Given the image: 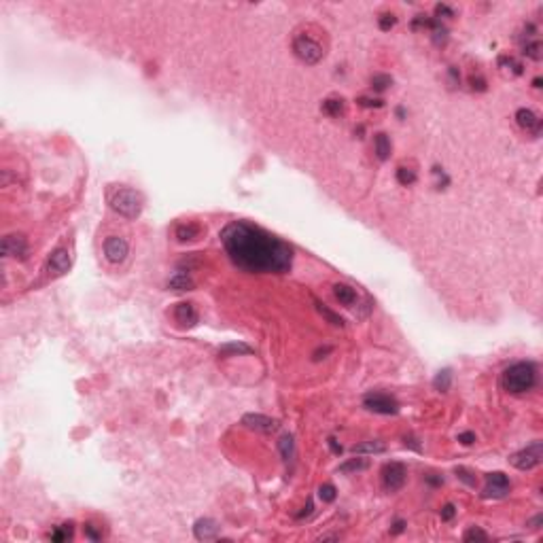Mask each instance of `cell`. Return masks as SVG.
Listing matches in <instances>:
<instances>
[{
	"label": "cell",
	"instance_id": "cell-4",
	"mask_svg": "<svg viewBox=\"0 0 543 543\" xmlns=\"http://www.w3.org/2000/svg\"><path fill=\"white\" fill-rule=\"evenodd\" d=\"M293 51H295V55L301 59V62H304V64H310V66L318 64L321 59L325 57L323 45H321L318 41L312 39V36H308V34H299V36H295V41H293Z\"/></svg>",
	"mask_w": 543,
	"mask_h": 543
},
{
	"label": "cell",
	"instance_id": "cell-24",
	"mask_svg": "<svg viewBox=\"0 0 543 543\" xmlns=\"http://www.w3.org/2000/svg\"><path fill=\"white\" fill-rule=\"evenodd\" d=\"M323 113H327L329 117H340L344 113V100L342 98H329L323 102Z\"/></svg>",
	"mask_w": 543,
	"mask_h": 543
},
{
	"label": "cell",
	"instance_id": "cell-43",
	"mask_svg": "<svg viewBox=\"0 0 543 543\" xmlns=\"http://www.w3.org/2000/svg\"><path fill=\"white\" fill-rule=\"evenodd\" d=\"M425 480L429 482L431 486H441V484H443V477H441V475H435V473H429V475H425Z\"/></svg>",
	"mask_w": 543,
	"mask_h": 543
},
{
	"label": "cell",
	"instance_id": "cell-35",
	"mask_svg": "<svg viewBox=\"0 0 543 543\" xmlns=\"http://www.w3.org/2000/svg\"><path fill=\"white\" fill-rule=\"evenodd\" d=\"M395 23H397V17L393 15V13H384V15H380V19H378V26H380V30H391V28H395Z\"/></svg>",
	"mask_w": 543,
	"mask_h": 543
},
{
	"label": "cell",
	"instance_id": "cell-40",
	"mask_svg": "<svg viewBox=\"0 0 543 543\" xmlns=\"http://www.w3.org/2000/svg\"><path fill=\"white\" fill-rule=\"evenodd\" d=\"M435 15L437 17H454V9H450L448 5H437L435 7Z\"/></svg>",
	"mask_w": 543,
	"mask_h": 543
},
{
	"label": "cell",
	"instance_id": "cell-38",
	"mask_svg": "<svg viewBox=\"0 0 543 543\" xmlns=\"http://www.w3.org/2000/svg\"><path fill=\"white\" fill-rule=\"evenodd\" d=\"M439 516H441V520H443V522H450V520H452V518L456 516V507H454V505H452V503H448V505H443V507H441V514H439Z\"/></svg>",
	"mask_w": 543,
	"mask_h": 543
},
{
	"label": "cell",
	"instance_id": "cell-22",
	"mask_svg": "<svg viewBox=\"0 0 543 543\" xmlns=\"http://www.w3.org/2000/svg\"><path fill=\"white\" fill-rule=\"evenodd\" d=\"M314 306H316V310L321 312V314H323L325 318H327V323L335 325V327H344V325H346V323H344V318H342L340 314H335L333 310H329L327 306L323 304V301H314Z\"/></svg>",
	"mask_w": 543,
	"mask_h": 543
},
{
	"label": "cell",
	"instance_id": "cell-16",
	"mask_svg": "<svg viewBox=\"0 0 543 543\" xmlns=\"http://www.w3.org/2000/svg\"><path fill=\"white\" fill-rule=\"evenodd\" d=\"M202 225H198V223H180V225H176V229H174V236H176V240L178 242H196V240L202 236Z\"/></svg>",
	"mask_w": 543,
	"mask_h": 543
},
{
	"label": "cell",
	"instance_id": "cell-34",
	"mask_svg": "<svg viewBox=\"0 0 543 543\" xmlns=\"http://www.w3.org/2000/svg\"><path fill=\"white\" fill-rule=\"evenodd\" d=\"M454 473H456L458 480H463L467 486H475V475H473L471 471H469V469H465V467H456V471H454Z\"/></svg>",
	"mask_w": 543,
	"mask_h": 543
},
{
	"label": "cell",
	"instance_id": "cell-6",
	"mask_svg": "<svg viewBox=\"0 0 543 543\" xmlns=\"http://www.w3.org/2000/svg\"><path fill=\"white\" fill-rule=\"evenodd\" d=\"M363 405L369 409V412H373V414H384V416L399 412V403H397V401L393 399V397H391V395H386V393H369V395H365Z\"/></svg>",
	"mask_w": 543,
	"mask_h": 543
},
{
	"label": "cell",
	"instance_id": "cell-21",
	"mask_svg": "<svg viewBox=\"0 0 543 543\" xmlns=\"http://www.w3.org/2000/svg\"><path fill=\"white\" fill-rule=\"evenodd\" d=\"M433 386H435V391L439 393H445V391H450V386H452V369H441L435 380H433Z\"/></svg>",
	"mask_w": 543,
	"mask_h": 543
},
{
	"label": "cell",
	"instance_id": "cell-45",
	"mask_svg": "<svg viewBox=\"0 0 543 543\" xmlns=\"http://www.w3.org/2000/svg\"><path fill=\"white\" fill-rule=\"evenodd\" d=\"M403 528H405V522L403 520H397L395 524H393V528H391V533L393 535H399V533H403Z\"/></svg>",
	"mask_w": 543,
	"mask_h": 543
},
{
	"label": "cell",
	"instance_id": "cell-18",
	"mask_svg": "<svg viewBox=\"0 0 543 543\" xmlns=\"http://www.w3.org/2000/svg\"><path fill=\"white\" fill-rule=\"evenodd\" d=\"M168 289H172V291H191L193 289V278L187 276L185 272H178L174 274L170 280H168Z\"/></svg>",
	"mask_w": 543,
	"mask_h": 543
},
{
	"label": "cell",
	"instance_id": "cell-51",
	"mask_svg": "<svg viewBox=\"0 0 543 543\" xmlns=\"http://www.w3.org/2000/svg\"><path fill=\"white\" fill-rule=\"evenodd\" d=\"M533 87H541V79H539V77L533 81Z\"/></svg>",
	"mask_w": 543,
	"mask_h": 543
},
{
	"label": "cell",
	"instance_id": "cell-7",
	"mask_svg": "<svg viewBox=\"0 0 543 543\" xmlns=\"http://www.w3.org/2000/svg\"><path fill=\"white\" fill-rule=\"evenodd\" d=\"M509 477L501 473V471H494V473H488L486 475V488L482 492V497L484 499H503L509 494Z\"/></svg>",
	"mask_w": 543,
	"mask_h": 543
},
{
	"label": "cell",
	"instance_id": "cell-2",
	"mask_svg": "<svg viewBox=\"0 0 543 543\" xmlns=\"http://www.w3.org/2000/svg\"><path fill=\"white\" fill-rule=\"evenodd\" d=\"M537 384V367L530 361H518V363L509 365L501 373V386L503 391L512 395H522L530 391Z\"/></svg>",
	"mask_w": 543,
	"mask_h": 543
},
{
	"label": "cell",
	"instance_id": "cell-44",
	"mask_svg": "<svg viewBox=\"0 0 543 543\" xmlns=\"http://www.w3.org/2000/svg\"><path fill=\"white\" fill-rule=\"evenodd\" d=\"M329 353H331V346H325V348H318V350L314 353V357H312V359H314V361H321V359H325V357H327Z\"/></svg>",
	"mask_w": 543,
	"mask_h": 543
},
{
	"label": "cell",
	"instance_id": "cell-39",
	"mask_svg": "<svg viewBox=\"0 0 543 543\" xmlns=\"http://www.w3.org/2000/svg\"><path fill=\"white\" fill-rule=\"evenodd\" d=\"M359 104L365 106V108H380L384 102L378 100V98H359Z\"/></svg>",
	"mask_w": 543,
	"mask_h": 543
},
{
	"label": "cell",
	"instance_id": "cell-29",
	"mask_svg": "<svg viewBox=\"0 0 543 543\" xmlns=\"http://www.w3.org/2000/svg\"><path fill=\"white\" fill-rule=\"evenodd\" d=\"M397 180H399V185L409 187V185L416 183V172L409 170V168H399V170H397Z\"/></svg>",
	"mask_w": 543,
	"mask_h": 543
},
{
	"label": "cell",
	"instance_id": "cell-20",
	"mask_svg": "<svg viewBox=\"0 0 543 543\" xmlns=\"http://www.w3.org/2000/svg\"><path fill=\"white\" fill-rule=\"evenodd\" d=\"M373 147H376V155H378V159H389V155H391V140L386 134H376V138H373Z\"/></svg>",
	"mask_w": 543,
	"mask_h": 543
},
{
	"label": "cell",
	"instance_id": "cell-50",
	"mask_svg": "<svg viewBox=\"0 0 543 543\" xmlns=\"http://www.w3.org/2000/svg\"><path fill=\"white\" fill-rule=\"evenodd\" d=\"M397 117H399V119L405 117V111H403V108H397Z\"/></svg>",
	"mask_w": 543,
	"mask_h": 543
},
{
	"label": "cell",
	"instance_id": "cell-32",
	"mask_svg": "<svg viewBox=\"0 0 543 543\" xmlns=\"http://www.w3.org/2000/svg\"><path fill=\"white\" fill-rule=\"evenodd\" d=\"M363 469H367V461H363V458H353V461H348L340 467V471L348 473V471H363Z\"/></svg>",
	"mask_w": 543,
	"mask_h": 543
},
{
	"label": "cell",
	"instance_id": "cell-37",
	"mask_svg": "<svg viewBox=\"0 0 543 543\" xmlns=\"http://www.w3.org/2000/svg\"><path fill=\"white\" fill-rule=\"evenodd\" d=\"M227 353H250L248 346H242V344H229L225 348H221L219 355H227Z\"/></svg>",
	"mask_w": 543,
	"mask_h": 543
},
{
	"label": "cell",
	"instance_id": "cell-23",
	"mask_svg": "<svg viewBox=\"0 0 543 543\" xmlns=\"http://www.w3.org/2000/svg\"><path fill=\"white\" fill-rule=\"evenodd\" d=\"M384 450H386V445L380 441H365V443H359L353 448L355 454H380Z\"/></svg>",
	"mask_w": 543,
	"mask_h": 543
},
{
	"label": "cell",
	"instance_id": "cell-12",
	"mask_svg": "<svg viewBox=\"0 0 543 543\" xmlns=\"http://www.w3.org/2000/svg\"><path fill=\"white\" fill-rule=\"evenodd\" d=\"M242 425L250 431H257V433H274L278 429V420H274L270 416H263V414H244L242 416Z\"/></svg>",
	"mask_w": 543,
	"mask_h": 543
},
{
	"label": "cell",
	"instance_id": "cell-36",
	"mask_svg": "<svg viewBox=\"0 0 543 543\" xmlns=\"http://www.w3.org/2000/svg\"><path fill=\"white\" fill-rule=\"evenodd\" d=\"M469 85H471V89L473 91H486V79L484 77H475V75H471L469 77Z\"/></svg>",
	"mask_w": 543,
	"mask_h": 543
},
{
	"label": "cell",
	"instance_id": "cell-48",
	"mask_svg": "<svg viewBox=\"0 0 543 543\" xmlns=\"http://www.w3.org/2000/svg\"><path fill=\"white\" fill-rule=\"evenodd\" d=\"M541 520H543V516H535V518H533V520H530V522H528V526H530V528H539V524H541Z\"/></svg>",
	"mask_w": 543,
	"mask_h": 543
},
{
	"label": "cell",
	"instance_id": "cell-26",
	"mask_svg": "<svg viewBox=\"0 0 543 543\" xmlns=\"http://www.w3.org/2000/svg\"><path fill=\"white\" fill-rule=\"evenodd\" d=\"M522 53L528 55L530 59H541V43H539L537 39H533V41L528 39V41L522 45Z\"/></svg>",
	"mask_w": 543,
	"mask_h": 543
},
{
	"label": "cell",
	"instance_id": "cell-28",
	"mask_svg": "<svg viewBox=\"0 0 543 543\" xmlns=\"http://www.w3.org/2000/svg\"><path fill=\"white\" fill-rule=\"evenodd\" d=\"M393 85V79L389 75H373L371 77V89L373 91H384Z\"/></svg>",
	"mask_w": 543,
	"mask_h": 543
},
{
	"label": "cell",
	"instance_id": "cell-15",
	"mask_svg": "<svg viewBox=\"0 0 543 543\" xmlns=\"http://www.w3.org/2000/svg\"><path fill=\"white\" fill-rule=\"evenodd\" d=\"M516 121H518V125H520L522 130L533 132L535 136H539V132H541V119L533 111H530V108H518V111H516Z\"/></svg>",
	"mask_w": 543,
	"mask_h": 543
},
{
	"label": "cell",
	"instance_id": "cell-3",
	"mask_svg": "<svg viewBox=\"0 0 543 543\" xmlns=\"http://www.w3.org/2000/svg\"><path fill=\"white\" fill-rule=\"evenodd\" d=\"M108 204H111V208L119 216H125V219H136V216H140V212H142L144 200H142V196H140L136 189L119 187V189L111 191V196H108Z\"/></svg>",
	"mask_w": 543,
	"mask_h": 543
},
{
	"label": "cell",
	"instance_id": "cell-47",
	"mask_svg": "<svg viewBox=\"0 0 543 543\" xmlns=\"http://www.w3.org/2000/svg\"><path fill=\"white\" fill-rule=\"evenodd\" d=\"M329 448H331V450H333L335 454H342V445H340V443H337V441H335L333 437L329 439Z\"/></svg>",
	"mask_w": 543,
	"mask_h": 543
},
{
	"label": "cell",
	"instance_id": "cell-14",
	"mask_svg": "<svg viewBox=\"0 0 543 543\" xmlns=\"http://www.w3.org/2000/svg\"><path fill=\"white\" fill-rule=\"evenodd\" d=\"M219 530H221V526L216 520H212V518H200L196 522V526H193V535L200 541H210V539H216Z\"/></svg>",
	"mask_w": 543,
	"mask_h": 543
},
{
	"label": "cell",
	"instance_id": "cell-19",
	"mask_svg": "<svg viewBox=\"0 0 543 543\" xmlns=\"http://www.w3.org/2000/svg\"><path fill=\"white\" fill-rule=\"evenodd\" d=\"M278 450H280L282 461L291 463L293 458H295V439H293V435L284 433V435L280 437V441H278Z\"/></svg>",
	"mask_w": 543,
	"mask_h": 543
},
{
	"label": "cell",
	"instance_id": "cell-42",
	"mask_svg": "<svg viewBox=\"0 0 543 543\" xmlns=\"http://www.w3.org/2000/svg\"><path fill=\"white\" fill-rule=\"evenodd\" d=\"M458 441H461L463 445H471V443H475V433L465 431V433H461V435H458Z\"/></svg>",
	"mask_w": 543,
	"mask_h": 543
},
{
	"label": "cell",
	"instance_id": "cell-41",
	"mask_svg": "<svg viewBox=\"0 0 543 543\" xmlns=\"http://www.w3.org/2000/svg\"><path fill=\"white\" fill-rule=\"evenodd\" d=\"M85 537L91 539V541H100L102 539V533H98L93 524H85Z\"/></svg>",
	"mask_w": 543,
	"mask_h": 543
},
{
	"label": "cell",
	"instance_id": "cell-30",
	"mask_svg": "<svg viewBox=\"0 0 543 543\" xmlns=\"http://www.w3.org/2000/svg\"><path fill=\"white\" fill-rule=\"evenodd\" d=\"M335 497H337V490H335L333 484H323V486L318 488V499H321L323 503H333Z\"/></svg>",
	"mask_w": 543,
	"mask_h": 543
},
{
	"label": "cell",
	"instance_id": "cell-11",
	"mask_svg": "<svg viewBox=\"0 0 543 543\" xmlns=\"http://www.w3.org/2000/svg\"><path fill=\"white\" fill-rule=\"evenodd\" d=\"M0 250H3L5 257H26L28 240H26V236H21V234H9V236L3 238Z\"/></svg>",
	"mask_w": 543,
	"mask_h": 543
},
{
	"label": "cell",
	"instance_id": "cell-13",
	"mask_svg": "<svg viewBox=\"0 0 543 543\" xmlns=\"http://www.w3.org/2000/svg\"><path fill=\"white\" fill-rule=\"evenodd\" d=\"M68 268H70V252H68V248H64V246L55 248L51 252L49 261H47V272L53 274V276H62L64 272H68Z\"/></svg>",
	"mask_w": 543,
	"mask_h": 543
},
{
	"label": "cell",
	"instance_id": "cell-31",
	"mask_svg": "<svg viewBox=\"0 0 543 543\" xmlns=\"http://www.w3.org/2000/svg\"><path fill=\"white\" fill-rule=\"evenodd\" d=\"M499 66L505 68V70H509V72H514V75H522V64H520V62H516L514 57L503 55V57L499 59Z\"/></svg>",
	"mask_w": 543,
	"mask_h": 543
},
{
	"label": "cell",
	"instance_id": "cell-1",
	"mask_svg": "<svg viewBox=\"0 0 543 543\" xmlns=\"http://www.w3.org/2000/svg\"><path fill=\"white\" fill-rule=\"evenodd\" d=\"M221 242L229 259L250 274H284L293 263L291 246L246 221L229 223L221 232Z\"/></svg>",
	"mask_w": 543,
	"mask_h": 543
},
{
	"label": "cell",
	"instance_id": "cell-27",
	"mask_svg": "<svg viewBox=\"0 0 543 543\" xmlns=\"http://www.w3.org/2000/svg\"><path fill=\"white\" fill-rule=\"evenodd\" d=\"M49 537H51V541H55V543H62V541L72 539V524H62V526H57Z\"/></svg>",
	"mask_w": 543,
	"mask_h": 543
},
{
	"label": "cell",
	"instance_id": "cell-10",
	"mask_svg": "<svg viewBox=\"0 0 543 543\" xmlns=\"http://www.w3.org/2000/svg\"><path fill=\"white\" fill-rule=\"evenodd\" d=\"M172 316H174L178 327H183V329H191L198 325V310L191 301H180V304H176L172 310Z\"/></svg>",
	"mask_w": 543,
	"mask_h": 543
},
{
	"label": "cell",
	"instance_id": "cell-33",
	"mask_svg": "<svg viewBox=\"0 0 543 543\" xmlns=\"http://www.w3.org/2000/svg\"><path fill=\"white\" fill-rule=\"evenodd\" d=\"M465 541H488V533H484L482 528L473 526V528H469L465 533Z\"/></svg>",
	"mask_w": 543,
	"mask_h": 543
},
{
	"label": "cell",
	"instance_id": "cell-46",
	"mask_svg": "<svg viewBox=\"0 0 543 543\" xmlns=\"http://www.w3.org/2000/svg\"><path fill=\"white\" fill-rule=\"evenodd\" d=\"M403 441H405V445H409V448H412V450H416V452H420V450H422V448H420V445L416 443L418 439H414V437H405Z\"/></svg>",
	"mask_w": 543,
	"mask_h": 543
},
{
	"label": "cell",
	"instance_id": "cell-17",
	"mask_svg": "<svg viewBox=\"0 0 543 543\" xmlns=\"http://www.w3.org/2000/svg\"><path fill=\"white\" fill-rule=\"evenodd\" d=\"M333 295H335V299L340 301L342 306H346V308H353L357 301H359V295H357V291L355 289L350 286V284H344V282H337L335 286H333Z\"/></svg>",
	"mask_w": 543,
	"mask_h": 543
},
{
	"label": "cell",
	"instance_id": "cell-5",
	"mask_svg": "<svg viewBox=\"0 0 543 543\" xmlns=\"http://www.w3.org/2000/svg\"><path fill=\"white\" fill-rule=\"evenodd\" d=\"M543 458V443L541 441H533L530 445H526L524 450L516 452L509 456L512 467L520 469V471H528V469H535Z\"/></svg>",
	"mask_w": 543,
	"mask_h": 543
},
{
	"label": "cell",
	"instance_id": "cell-9",
	"mask_svg": "<svg viewBox=\"0 0 543 543\" xmlns=\"http://www.w3.org/2000/svg\"><path fill=\"white\" fill-rule=\"evenodd\" d=\"M130 252V244L125 238H119V236H111L106 238L104 242V255L111 263H123L125 257Z\"/></svg>",
	"mask_w": 543,
	"mask_h": 543
},
{
	"label": "cell",
	"instance_id": "cell-25",
	"mask_svg": "<svg viewBox=\"0 0 543 543\" xmlns=\"http://www.w3.org/2000/svg\"><path fill=\"white\" fill-rule=\"evenodd\" d=\"M431 32H433V43H435L437 47L445 45V41H448V28L443 26L441 21L437 19H433V26H431Z\"/></svg>",
	"mask_w": 543,
	"mask_h": 543
},
{
	"label": "cell",
	"instance_id": "cell-8",
	"mask_svg": "<svg viewBox=\"0 0 543 543\" xmlns=\"http://www.w3.org/2000/svg\"><path fill=\"white\" fill-rule=\"evenodd\" d=\"M405 477H407V471L401 463H389L382 469V486L389 492L401 490L405 484Z\"/></svg>",
	"mask_w": 543,
	"mask_h": 543
},
{
	"label": "cell",
	"instance_id": "cell-49",
	"mask_svg": "<svg viewBox=\"0 0 543 543\" xmlns=\"http://www.w3.org/2000/svg\"><path fill=\"white\" fill-rule=\"evenodd\" d=\"M340 537L337 535H323V537H318V541H337Z\"/></svg>",
	"mask_w": 543,
	"mask_h": 543
}]
</instances>
